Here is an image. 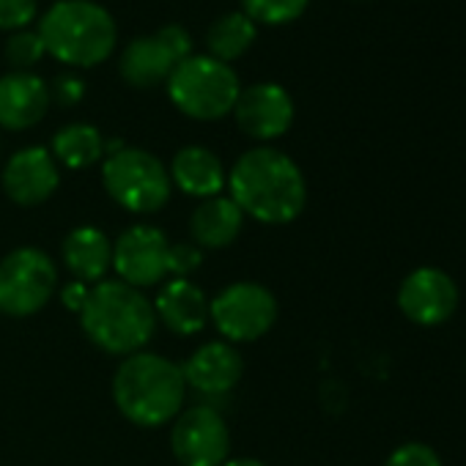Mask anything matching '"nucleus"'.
Wrapping results in <instances>:
<instances>
[{"mask_svg": "<svg viewBox=\"0 0 466 466\" xmlns=\"http://www.w3.org/2000/svg\"><path fill=\"white\" fill-rule=\"evenodd\" d=\"M83 96H86V83H83V77H77L72 72L58 75L50 86V102H58L61 107H72V105L83 102Z\"/></svg>", "mask_w": 466, "mask_h": 466, "instance_id": "nucleus-27", "label": "nucleus"}, {"mask_svg": "<svg viewBox=\"0 0 466 466\" xmlns=\"http://www.w3.org/2000/svg\"><path fill=\"white\" fill-rule=\"evenodd\" d=\"M116 23L91 0H58L39 20V39L45 50L66 66L88 69L113 56Z\"/></svg>", "mask_w": 466, "mask_h": 466, "instance_id": "nucleus-4", "label": "nucleus"}, {"mask_svg": "<svg viewBox=\"0 0 466 466\" xmlns=\"http://www.w3.org/2000/svg\"><path fill=\"white\" fill-rule=\"evenodd\" d=\"M256 36H258V28L245 12H230L211 23V28L206 31V47L211 58L230 64L253 47Z\"/></svg>", "mask_w": 466, "mask_h": 466, "instance_id": "nucleus-22", "label": "nucleus"}, {"mask_svg": "<svg viewBox=\"0 0 466 466\" xmlns=\"http://www.w3.org/2000/svg\"><path fill=\"white\" fill-rule=\"evenodd\" d=\"M58 291H61V302H64L69 310L80 313V310H83V305H86V299H88V291H91V286L72 280V283H66V286H64V289H58Z\"/></svg>", "mask_w": 466, "mask_h": 466, "instance_id": "nucleus-28", "label": "nucleus"}, {"mask_svg": "<svg viewBox=\"0 0 466 466\" xmlns=\"http://www.w3.org/2000/svg\"><path fill=\"white\" fill-rule=\"evenodd\" d=\"M0 184H4V192L9 195L12 203L34 208L56 195L61 184V170L47 148L28 146L9 157Z\"/></svg>", "mask_w": 466, "mask_h": 466, "instance_id": "nucleus-14", "label": "nucleus"}, {"mask_svg": "<svg viewBox=\"0 0 466 466\" xmlns=\"http://www.w3.org/2000/svg\"><path fill=\"white\" fill-rule=\"evenodd\" d=\"M58 291V267L39 248H17L0 261V313L28 319Z\"/></svg>", "mask_w": 466, "mask_h": 466, "instance_id": "nucleus-8", "label": "nucleus"}, {"mask_svg": "<svg viewBox=\"0 0 466 466\" xmlns=\"http://www.w3.org/2000/svg\"><path fill=\"white\" fill-rule=\"evenodd\" d=\"M50 110V88L34 72L0 77V129L23 132L36 127Z\"/></svg>", "mask_w": 466, "mask_h": 466, "instance_id": "nucleus-16", "label": "nucleus"}, {"mask_svg": "<svg viewBox=\"0 0 466 466\" xmlns=\"http://www.w3.org/2000/svg\"><path fill=\"white\" fill-rule=\"evenodd\" d=\"M165 86L176 110L195 121H219L233 113L242 94L237 72L211 56H189L173 69Z\"/></svg>", "mask_w": 466, "mask_h": 466, "instance_id": "nucleus-6", "label": "nucleus"}, {"mask_svg": "<svg viewBox=\"0 0 466 466\" xmlns=\"http://www.w3.org/2000/svg\"><path fill=\"white\" fill-rule=\"evenodd\" d=\"M203 264L192 242L173 245L154 225H132L113 242V269L132 289H154L173 278H189Z\"/></svg>", "mask_w": 466, "mask_h": 466, "instance_id": "nucleus-5", "label": "nucleus"}, {"mask_svg": "<svg viewBox=\"0 0 466 466\" xmlns=\"http://www.w3.org/2000/svg\"><path fill=\"white\" fill-rule=\"evenodd\" d=\"M113 400L132 425H167L178 417L187 400L181 368L154 351L129 354L113 376Z\"/></svg>", "mask_w": 466, "mask_h": 466, "instance_id": "nucleus-3", "label": "nucleus"}, {"mask_svg": "<svg viewBox=\"0 0 466 466\" xmlns=\"http://www.w3.org/2000/svg\"><path fill=\"white\" fill-rule=\"evenodd\" d=\"M64 267L77 283L96 286L113 269V242L96 225H80L69 230L61 248Z\"/></svg>", "mask_w": 466, "mask_h": 466, "instance_id": "nucleus-19", "label": "nucleus"}, {"mask_svg": "<svg viewBox=\"0 0 466 466\" xmlns=\"http://www.w3.org/2000/svg\"><path fill=\"white\" fill-rule=\"evenodd\" d=\"M310 0H242L245 15L256 25H286L305 15Z\"/></svg>", "mask_w": 466, "mask_h": 466, "instance_id": "nucleus-23", "label": "nucleus"}, {"mask_svg": "<svg viewBox=\"0 0 466 466\" xmlns=\"http://www.w3.org/2000/svg\"><path fill=\"white\" fill-rule=\"evenodd\" d=\"M189 56V34L181 25H165L151 36L135 39L118 61V72L132 88H157L159 83H167L173 69Z\"/></svg>", "mask_w": 466, "mask_h": 466, "instance_id": "nucleus-11", "label": "nucleus"}, {"mask_svg": "<svg viewBox=\"0 0 466 466\" xmlns=\"http://www.w3.org/2000/svg\"><path fill=\"white\" fill-rule=\"evenodd\" d=\"M225 187L245 217L264 225H289L308 203V184L299 165L269 146L245 151L228 170Z\"/></svg>", "mask_w": 466, "mask_h": 466, "instance_id": "nucleus-1", "label": "nucleus"}, {"mask_svg": "<svg viewBox=\"0 0 466 466\" xmlns=\"http://www.w3.org/2000/svg\"><path fill=\"white\" fill-rule=\"evenodd\" d=\"M45 53L47 50H45L39 34H34V31H15L4 45V56L15 72H28L31 66H36L42 61Z\"/></svg>", "mask_w": 466, "mask_h": 466, "instance_id": "nucleus-24", "label": "nucleus"}, {"mask_svg": "<svg viewBox=\"0 0 466 466\" xmlns=\"http://www.w3.org/2000/svg\"><path fill=\"white\" fill-rule=\"evenodd\" d=\"M77 316L86 338L99 351L113 357L143 351L157 332L151 299L140 289H132L118 278L91 286L88 299Z\"/></svg>", "mask_w": 466, "mask_h": 466, "instance_id": "nucleus-2", "label": "nucleus"}, {"mask_svg": "<svg viewBox=\"0 0 466 466\" xmlns=\"http://www.w3.org/2000/svg\"><path fill=\"white\" fill-rule=\"evenodd\" d=\"M36 17V0H0V31H25Z\"/></svg>", "mask_w": 466, "mask_h": 466, "instance_id": "nucleus-26", "label": "nucleus"}, {"mask_svg": "<svg viewBox=\"0 0 466 466\" xmlns=\"http://www.w3.org/2000/svg\"><path fill=\"white\" fill-rule=\"evenodd\" d=\"M167 173L173 187H178L184 195L198 200L222 195L228 184V170L222 159L203 146H184L181 151H176Z\"/></svg>", "mask_w": 466, "mask_h": 466, "instance_id": "nucleus-20", "label": "nucleus"}, {"mask_svg": "<svg viewBox=\"0 0 466 466\" xmlns=\"http://www.w3.org/2000/svg\"><path fill=\"white\" fill-rule=\"evenodd\" d=\"M233 118L248 137L269 143L291 129L294 99L278 83H256L242 88L237 105H233Z\"/></svg>", "mask_w": 466, "mask_h": 466, "instance_id": "nucleus-13", "label": "nucleus"}, {"mask_svg": "<svg viewBox=\"0 0 466 466\" xmlns=\"http://www.w3.org/2000/svg\"><path fill=\"white\" fill-rule=\"evenodd\" d=\"M170 450L178 466H222L230 455V428L214 406L198 403L170 422Z\"/></svg>", "mask_w": 466, "mask_h": 466, "instance_id": "nucleus-10", "label": "nucleus"}, {"mask_svg": "<svg viewBox=\"0 0 466 466\" xmlns=\"http://www.w3.org/2000/svg\"><path fill=\"white\" fill-rule=\"evenodd\" d=\"M245 211L228 195L206 198L189 217V242L200 250H225L242 237Z\"/></svg>", "mask_w": 466, "mask_h": 466, "instance_id": "nucleus-18", "label": "nucleus"}, {"mask_svg": "<svg viewBox=\"0 0 466 466\" xmlns=\"http://www.w3.org/2000/svg\"><path fill=\"white\" fill-rule=\"evenodd\" d=\"M222 466H267V463L258 458H228Z\"/></svg>", "mask_w": 466, "mask_h": 466, "instance_id": "nucleus-29", "label": "nucleus"}, {"mask_svg": "<svg viewBox=\"0 0 466 466\" xmlns=\"http://www.w3.org/2000/svg\"><path fill=\"white\" fill-rule=\"evenodd\" d=\"M50 154L69 170H83L105 157V137L91 124H69L53 135Z\"/></svg>", "mask_w": 466, "mask_h": 466, "instance_id": "nucleus-21", "label": "nucleus"}, {"mask_svg": "<svg viewBox=\"0 0 466 466\" xmlns=\"http://www.w3.org/2000/svg\"><path fill=\"white\" fill-rule=\"evenodd\" d=\"M154 316L167 332L189 338L208 324V297L189 278H173L157 291Z\"/></svg>", "mask_w": 466, "mask_h": 466, "instance_id": "nucleus-17", "label": "nucleus"}, {"mask_svg": "<svg viewBox=\"0 0 466 466\" xmlns=\"http://www.w3.org/2000/svg\"><path fill=\"white\" fill-rule=\"evenodd\" d=\"M384 466H441V458L422 441H406L390 452Z\"/></svg>", "mask_w": 466, "mask_h": 466, "instance_id": "nucleus-25", "label": "nucleus"}, {"mask_svg": "<svg viewBox=\"0 0 466 466\" xmlns=\"http://www.w3.org/2000/svg\"><path fill=\"white\" fill-rule=\"evenodd\" d=\"M107 195L132 214H154L167 206L173 181L167 167L143 148H118L102 165Z\"/></svg>", "mask_w": 466, "mask_h": 466, "instance_id": "nucleus-7", "label": "nucleus"}, {"mask_svg": "<svg viewBox=\"0 0 466 466\" xmlns=\"http://www.w3.org/2000/svg\"><path fill=\"white\" fill-rule=\"evenodd\" d=\"M398 308L417 327H439L458 310V286L444 269L420 267L403 278Z\"/></svg>", "mask_w": 466, "mask_h": 466, "instance_id": "nucleus-12", "label": "nucleus"}, {"mask_svg": "<svg viewBox=\"0 0 466 466\" xmlns=\"http://www.w3.org/2000/svg\"><path fill=\"white\" fill-rule=\"evenodd\" d=\"M278 299L261 283H230L208 299V321L225 343H256L278 321Z\"/></svg>", "mask_w": 466, "mask_h": 466, "instance_id": "nucleus-9", "label": "nucleus"}, {"mask_svg": "<svg viewBox=\"0 0 466 466\" xmlns=\"http://www.w3.org/2000/svg\"><path fill=\"white\" fill-rule=\"evenodd\" d=\"M181 368L187 390L203 398H222L245 376V360L237 346L225 340H211L195 349Z\"/></svg>", "mask_w": 466, "mask_h": 466, "instance_id": "nucleus-15", "label": "nucleus"}]
</instances>
